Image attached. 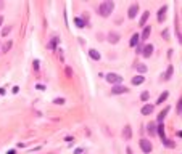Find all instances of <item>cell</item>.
I'll use <instances>...</instances> for the list:
<instances>
[{
    "label": "cell",
    "mask_w": 182,
    "mask_h": 154,
    "mask_svg": "<svg viewBox=\"0 0 182 154\" xmlns=\"http://www.w3.org/2000/svg\"><path fill=\"white\" fill-rule=\"evenodd\" d=\"M113 8H115V3H113L111 0H105L102 5H100V8H98V11H100V15L105 18H108L110 15H111Z\"/></svg>",
    "instance_id": "6da1fadb"
},
{
    "label": "cell",
    "mask_w": 182,
    "mask_h": 154,
    "mask_svg": "<svg viewBox=\"0 0 182 154\" xmlns=\"http://www.w3.org/2000/svg\"><path fill=\"white\" fill-rule=\"evenodd\" d=\"M105 79H106V82L115 84V85H119V84L123 82V77L119 74H116V72H108V74L105 75Z\"/></svg>",
    "instance_id": "7a4b0ae2"
},
{
    "label": "cell",
    "mask_w": 182,
    "mask_h": 154,
    "mask_svg": "<svg viewBox=\"0 0 182 154\" xmlns=\"http://www.w3.org/2000/svg\"><path fill=\"white\" fill-rule=\"evenodd\" d=\"M139 146H140V149L144 151L145 154H148V153H151V149H153V146H151V143L148 140H145V138H142V140L139 141Z\"/></svg>",
    "instance_id": "3957f363"
},
{
    "label": "cell",
    "mask_w": 182,
    "mask_h": 154,
    "mask_svg": "<svg viewBox=\"0 0 182 154\" xmlns=\"http://www.w3.org/2000/svg\"><path fill=\"white\" fill-rule=\"evenodd\" d=\"M137 13H139V5H137V3H132V5L129 7V10H127V16L132 19V18L137 16Z\"/></svg>",
    "instance_id": "277c9868"
},
{
    "label": "cell",
    "mask_w": 182,
    "mask_h": 154,
    "mask_svg": "<svg viewBox=\"0 0 182 154\" xmlns=\"http://www.w3.org/2000/svg\"><path fill=\"white\" fill-rule=\"evenodd\" d=\"M151 53H153V45L148 44V45H145V47H144V50H142L140 55H144V58H150Z\"/></svg>",
    "instance_id": "5b68a950"
},
{
    "label": "cell",
    "mask_w": 182,
    "mask_h": 154,
    "mask_svg": "<svg viewBox=\"0 0 182 154\" xmlns=\"http://www.w3.org/2000/svg\"><path fill=\"white\" fill-rule=\"evenodd\" d=\"M111 93H113V95H121V93H127V88H126V87H123V85H113Z\"/></svg>",
    "instance_id": "8992f818"
},
{
    "label": "cell",
    "mask_w": 182,
    "mask_h": 154,
    "mask_svg": "<svg viewBox=\"0 0 182 154\" xmlns=\"http://www.w3.org/2000/svg\"><path fill=\"white\" fill-rule=\"evenodd\" d=\"M123 137H124V140H129V138L132 137V128H131V125H126L123 128Z\"/></svg>",
    "instance_id": "52a82bcc"
},
{
    "label": "cell",
    "mask_w": 182,
    "mask_h": 154,
    "mask_svg": "<svg viewBox=\"0 0 182 154\" xmlns=\"http://www.w3.org/2000/svg\"><path fill=\"white\" fill-rule=\"evenodd\" d=\"M166 10H168V7H161L160 8V11H158V21H160V23H163V21H165V16H166Z\"/></svg>",
    "instance_id": "ba28073f"
},
{
    "label": "cell",
    "mask_w": 182,
    "mask_h": 154,
    "mask_svg": "<svg viewBox=\"0 0 182 154\" xmlns=\"http://www.w3.org/2000/svg\"><path fill=\"white\" fill-rule=\"evenodd\" d=\"M140 113L144 114V116H148V114L153 113V104H145L142 109H140Z\"/></svg>",
    "instance_id": "9c48e42d"
},
{
    "label": "cell",
    "mask_w": 182,
    "mask_h": 154,
    "mask_svg": "<svg viewBox=\"0 0 182 154\" xmlns=\"http://www.w3.org/2000/svg\"><path fill=\"white\" fill-rule=\"evenodd\" d=\"M108 40H110V44H118V42H119V34H116V32H110V34H108Z\"/></svg>",
    "instance_id": "30bf717a"
},
{
    "label": "cell",
    "mask_w": 182,
    "mask_h": 154,
    "mask_svg": "<svg viewBox=\"0 0 182 154\" xmlns=\"http://www.w3.org/2000/svg\"><path fill=\"white\" fill-rule=\"evenodd\" d=\"M148 16H150V11H144V15H142V18H140V26H142V28H144V26H147Z\"/></svg>",
    "instance_id": "8fae6325"
},
{
    "label": "cell",
    "mask_w": 182,
    "mask_h": 154,
    "mask_svg": "<svg viewBox=\"0 0 182 154\" xmlns=\"http://www.w3.org/2000/svg\"><path fill=\"white\" fill-rule=\"evenodd\" d=\"M150 31H151V28H150V26H145L144 32L140 34V39H142V40H147V39H148V35H150Z\"/></svg>",
    "instance_id": "7c38bea8"
},
{
    "label": "cell",
    "mask_w": 182,
    "mask_h": 154,
    "mask_svg": "<svg viewBox=\"0 0 182 154\" xmlns=\"http://www.w3.org/2000/svg\"><path fill=\"white\" fill-rule=\"evenodd\" d=\"M168 113H169V106L165 108V109L160 113V116H158V124H163V119L166 117V114H168Z\"/></svg>",
    "instance_id": "4fadbf2b"
},
{
    "label": "cell",
    "mask_w": 182,
    "mask_h": 154,
    "mask_svg": "<svg viewBox=\"0 0 182 154\" xmlns=\"http://www.w3.org/2000/svg\"><path fill=\"white\" fill-rule=\"evenodd\" d=\"M144 80H145L144 75H135L132 79V85H140V84H144Z\"/></svg>",
    "instance_id": "5bb4252c"
},
{
    "label": "cell",
    "mask_w": 182,
    "mask_h": 154,
    "mask_svg": "<svg viewBox=\"0 0 182 154\" xmlns=\"http://www.w3.org/2000/svg\"><path fill=\"white\" fill-rule=\"evenodd\" d=\"M89 56H90V58L94 59V61H98V59H100V53H98L97 50H94V48H92V50L89 51Z\"/></svg>",
    "instance_id": "9a60e30c"
},
{
    "label": "cell",
    "mask_w": 182,
    "mask_h": 154,
    "mask_svg": "<svg viewBox=\"0 0 182 154\" xmlns=\"http://www.w3.org/2000/svg\"><path fill=\"white\" fill-rule=\"evenodd\" d=\"M139 40H140V35L139 34H134L132 39L129 40V45H131V47H135V45L139 44Z\"/></svg>",
    "instance_id": "2e32d148"
},
{
    "label": "cell",
    "mask_w": 182,
    "mask_h": 154,
    "mask_svg": "<svg viewBox=\"0 0 182 154\" xmlns=\"http://www.w3.org/2000/svg\"><path fill=\"white\" fill-rule=\"evenodd\" d=\"M168 96H169V93H168V92H163L160 96H158V99H156V104H161V103H165V99L168 98Z\"/></svg>",
    "instance_id": "e0dca14e"
},
{
    "label": "cell",
    "mask_w": 182,
    "mask_h": 154,
    "mask_svg": "<svg viewBox=\"0 0 182 154\" xmlns=\"http://www.w3.org/2000/svg\"><path fill=\"white\" fill-rule=\"evenodd\" d=\"M11 45H13V42H11V40H7V42H5V44H3V47H2V51H3V53H7V51H10Z\"/></svg>",
    "instance_id": "ac0fdd59"
},
{
    "label": "cell",
    "mask_w": 182,
    "mask_h": 154,
    "mask_svg": "<svg viewBox=\"0 0 182 154\" xmlns=\"http://www.w3.org/2000/svg\"><path fill=\"white\" fill-rule=\"evenodd\" d=\"M155 128H156V124H155V122L148 124V133H150V135H156V130H155Z\"/></svg>",
    "instance_id": "d6986e66"
},
{
    "label": "cell",
    "mask_w": 182,
    "mask_h": 154,
    "mask_svg": "<svg viewBox=\"0 0 182 154\" xmlns=\"http://www.w3.org/2000/svg\"><path fill=\"white\" fill-rule=\"evenodd\" d=\"M74 24H76L77 28H85V24H84V21L81 19V18H74Z\"/></svg>",
    "instance_id": "ffe728a7"
},
{
    "label": "cell",
    "mask_w": 182,
    "mask_h": 154,
    "mask_svg": "<svg viewBox=\"0 0 182 154\" xmlns=\"http://www.w3.org/2000/svg\"><path fill=\"white\" fill-rule=\"evenodd\" d=\"M172 71H174V69H172V66H169V68H168V71H166V74H165V80H169V79H171Z\"/></svg>",
    "instance_id": "44dd1931"
},
{
    "label": "cell",
    "mask_w": 182,
    "mask_h": 154,
    "mask_svg": "<svg viewBox=\"0 0 182 154\" xmlns=\"http://www.w3.org/2000/svg\"><path fill=\"white\" fill-rule=\"evenodd\" d=\"M137 71L145 74V72H147V66H145V64H137Z\"/></svg>",
    "instance_id": "7402d4cb"
},
{
    "label": "cell",
    "mask_w": 182,
    "mask_h": 154,
    "mask_svg": "<svg viewBox=\"0 0 182 154\" xmlns=\"http://www.w3.org/2000/svg\"><path fill=\"white\" fill-rule=\"evenodd\" d=\"M148 96H150V95H148V92H144L142 95H140V99H142V101H147Z\"/></svg>",
    "instance_id": "603a6c76"
},
{
    "label": "cell",
    "mask_w": 182,
    "mask_h": 154,
    "mask_svg": "<svg viewBox=\"0 0 182 154\" xmlns=\"http://www.w3.org/2000/svg\"><path fill=\"white\" fill-rule=\"evenodd\" d=\"M177 113H179V116H182V98L179 99V104H177Z\"/></svg>",
    "instance_id": "cb8c5ba5"
},
{
    "label": "cell",
    "mask_w": 182,
    "mask_h": 154,
    "mask_svg": "<svg viewBox=\"0 0 182 154\" xmlns=\"http://www.w3.org/2000/svg\"><path fill=\"white\" fill-rule=\"evenodd\" d=\"M10 31H11V26H7V28H5L3 31H2V35H3V37H5V35H7V34H8V32H10Z\"/></svg>",
    "instance_id": "d4e9b609"
},
{
    "label": "cell",
    "mask_w": 182,
    "mask_h": 154,
    "mask_svg": "<svg viewBox=\"0 0 182 154\" xmlns=\"http://www.w3.org/2000/svg\"><path fill=\"white\" fill-rule=\"evenodd\" d=\"M53 103H55V104H63L65 98H56V99H53Z\"/></svg>",
    "instance_id": "484cf974"
},
{
    "label": "cell",
    "mask_w": 182,
    "mask_h": 154,
    "mask_svg": "<svg viewBox=\"0 0 182 154\" xmlns=\"http://www.w3.org/2000/svg\"><path fill=\"white\" fill-rule=\"evenodd\" d=\"M81 153H82V149H81V148H79V149H76V151H74V154H81Z\"/></svg>",
    "instance_id": "4316f807"
},
{
    "label": "cell",
    "mask_w": 182,
    "mask_h": 154,
    "mask_svg": "<svg viewBox=\"0 0 182 154\" xmlns=\"http://www.w3.org/2000/svg\"><path fill=\"white\" fill-rule=\"evenodd\" d=\"M2 24H3V16L0 15V26H2Z\"/></svg>",
    "instance_id": "83f0119b"
},
{
    "label": "cell",
    "mask_w": 182,
    "mask_h": 154,
    "mask_svg": "<svg viewBox=\"0 0 182 154\" xmlns=\"http://www.w3.org/2000/svg\"><path fill=\"white\" fill-rule=\"evenodd\" d=\"M126 151H127V154H134V153H132V149H131V148H127Z\"/></svg>",
    "instance_id": "f1b7e54d"
},
{
    "label": "cell",
    "mask_w": 182,
    "mask_h": 154,
    "mask_svg": "<svg viewBox=\"0 0 182 154\" xmlns=\"http://www.w3.org/2000/svg\"><path fill=\"white\" fill-rule=\"evenodd\" d=\"M8 154H16V153H15V151H8Z\"/></svg>",
    "instance_id": "f546056e"
}]
</instances>
